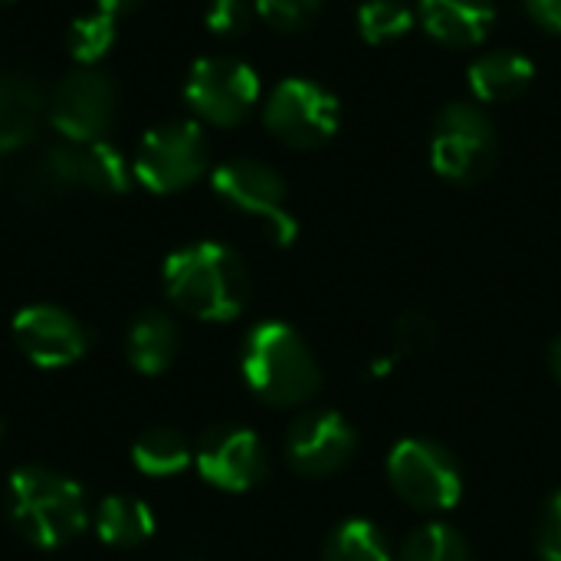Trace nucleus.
Segmentation results:
<instances>
[{
    "label": "nucleus",
    "instance_id": "aec40b11",
    "mask_svg": "<svg viewBox=\"0 0 561 561\" xmlns=\"http://www.w3.org/2000/svg\"><path fill=\"white\" fill-rule=\"evenodd\" d=\"M131 463L145 477H174L194 463V447L191 440L174 431V427H148L135 444H131Z\"/></svg>",
    "mask_w": 561,
    "mask_h": 561
},
{
    "label": "nucleus",
    "instance_id": "423d86ee",
    "mask_svg": "<svg viewBox=\"0 0 561 561\" xmlns=\"http://www.w3.org/2000/svg\"><path fill=\"white\" fill-rule=\"evenodd\" d=\"M500 154L496 128L480 105L450 102L434 125L431 138V161L434 171L454 184H477L483 181Z\"/></svg>",
    "mask_w": 561,
    "mask_h": 561
},
{
    "label": "nucleus",
    "instance_id": "f257e3e1",
    "mask_svg": "<svg viewBox=\"0 0 561 561\" xmlns=\"http://www.w3.org/2000/svg\"><path fill=\"white\" fill-rule=\"evenodd\" d=\"M168 299L201 322H230L250 302V273L224 243H191L164 260Z\"/></svg>",
    "mask_w": 561,
    "mask_h": 561
},
{
    "label": "nucleus",
    "instance_id": "f3484780",
    "mask_svg": "<svg viewBox=\"0 0 561 561\" xmlns=\"http://www.w3.org/2000/svg\"><path fill=\"white\" fill-rule=\"evenodd\" d=\"M43 118V92L20 72H0V151L23 148Z\"/></svg>",
    "mask_w": 561,
    "mask_h": 561
},
{
    "label": "nucleus",
    "instance_id": "412c9836",
    "mask_svg": "<svg viewBox=\"0 0 561 561\" xmlns=\"http://www.w3.org/2000/svg\"><path fill=\"white\" fill-rule=\"evenodd\" d=\"M322 561H398L385 533L368 523V519H348L342 523L325 549H322Z\"/></svg>",
    "mask_w": 561,
    "mask_h": 561
},
{
    "label": "nucleus",
    "instance_id": "6ab92c4d",
    "mask_svg": "<svg viewBox=\"0 0 561 561\" xmlns=\"http://www.w3.org/2000/svg\"><path fill=\"white\" fill-rule=\"evenodd\" d=\"M536 66L516 49H496L470 66V89L480 102H510L526 92Z\"/></svg>",
    "mask_w": 561,
    "mask_h": 561
},
{
    "label": "nucleus",
    "instance_id": "bb28decb",
    "mask_svg": "<svg viewBox=\"0 0 561 561\" xmlns=\"http://www.w3.org/2000/svg\"><path fill=\"white\" fill-rule=\"evenodd\" d=\"M256 3L253 0H210L207 7V26L217 36H240L250 30Z\"/></svg>",
    "mask_w": 561,
    "mask_h": 561
},
{
    "label": "nucleus",
    "instance_id": "9d476101",
    "mask_svg": "<svg viewBox=\"0 0 561 561\" xmlns=\"http://www.w3.org/2000/svg\"><path fill=\"white\" fill-rule=\"evenodd\" d=\"M184 99L197 112V118H204L210 125H237L256 105L260 79L240 59L207 56V59L194 62L187 85H184Z\"/></svg>",
    "mask_w": 561,
    "mask_h": 561
},
{
    "label": "nucleus",
    "instance_id": "f03ea898",
    "mask_svg": "<svg viewBox=\"0 0 561 561\" xmlns=\"http://www.w3.org/2000/svg\"><path fill=\"white\" fill-rule=\"evenodd\" d=\"M7 516L36 549H62L92 519L82 486L49 467H20L7 480Z\"/></svg>",
    "mask_w": 561,
    "mask_h": 561
},
{
    "label": "nucleus",
    "instance_id": "6e6552de",
    "mask_svg": "<svg viewBox=\"0 0 561 561\" xmlns=\"http://www.w3.org/2000/svg\"><path fill=\"white\" fill-rule=\"evenodd\" d=\"M210 145L197 122H164L151 128L135 151V178L154 194L191 187L207 171Z\"/></svg>",
    "mask_w": 561,
    "mask_h": 561
},
{
    "label": "nucleus",
    "instance_id": "dca6fc26",
    "mask_svg": "<svg viewBox=\"0 0 561 561\" xmlns=\"http://www.w3.org/2000/svg\"><path fill=\"white\" fill-rule=\"evenodd\" d=\"M178 352H181V335H178V325L171 316L148 309L131 322L128 339H125V355L135 371L154 378L174 365Z\"/></svg>",
    "mask_w": 561,
    "mask_h": 561
},
{
    "label": "nucleus",
    "instance_id": "cd10ccee",
    "mask_svg": "<svg viewBox=\"0 0 561 561\" xmlns=\"http://www.w3.org/2000/svg\"><path fill=\"white\" fill-rule=\"evenodd\" d=\"M536 546L542 561H561V490L549 496L539 526H536Z\"/></svg>",
    "mask_w": 561,
    "mask_h": 561
},
{
    "label": "nucleus",
    "instance_id": "0eeeda50",
    "mask_svg": "<svg viewBox=\"0 0 561 561\" xmlns=\"http://www.w3.org/2000/svg\"><path fill=\"white\" fill-rule=\"evenodd\" d=\"M210 184L224 204L247 217H256L276 247H289L296 240L299 224L286 207V184L270 164L253 158H233L214 171Z\"/></svg>",
    "mask_w": 561,
    "mask_h": 561
},
{
    "label": "nucleus",
    "instance_id": "ddd939ff",
    "mask_svg": "<svg viewBox=\"0 0 561 561\" xmlns=\"http://www.w3.org/2000/svg\"><path fill=\"white\" fill-rule=\"evenodd\" d=\"M13 342L36 368L76 365L89 348L85 325L59 306L20 309L13 316Z\"/></svg>",
    "mask_w": 561,
    "mask_h": 561
},
{
    "label": "nucleus",
    "instance_id": "7c9ffc66",
    "mask_svg": "<svg viewBox=\"0 0 561 561\" xmlns=\"http://www.w3.org/2000/svg\"><path fill=\"white\" fill-rule=\"evenodd\" d=\"M549 362H552V371H556V378L561 381V339L552 345V352H549Z\"/></svg>",
    "mask_w": 561,
    "mask_h": 561
},
{
    "label": "nucleus",
    "instance_id": "b1692460",
    "mask_svg": "<svg viewBox=\"0 0 561 561\" xmlns=\"http://www.w3.org/2000/svg\"><path fill=\"white\" fill-rule=\"evenodd\" d=\"M414 26V13L401 0H368L358 10V30L368 43H388Z\"/></svg>",
    "mask_w": 561,
    "mask_h": 561
},
{
    "label": "nucleus",
    "instance_id": "393cba45",
    "mask_svg": "<svg viewBox=\"0 0 561 561\" xmlns=\"http://www.w3.org/2000/svg\"><path fill=\"white\" fill-rule=\"evenodd\" d=\"M434 345H437V322L427 312L411 309L394 322V348H391L394 358L421 355V352H431Z\"/></svg>",
    "mask_w": 561,
    "mask_h": 561
},
{
    "label": "nucleus",
    "instance_id": "4be33fe9",
    "mask_svg": "<svg viewBox=\"0 0 561 561\" xmlns=\"http://www.w3.org/2000/svg\"><path fill=\"white\" fill-rule=\"evenodd\" d=\"M398 561H473V552L454 526L431 523L408 536Z\"/></svg>",
    "mask_w": 561,
    "mask_h": 561
},
{
    "label": "nucleus",
    "instance_id": "4468645a",
    "mask_svg": "<svg viewBox=\"0 0 561 561\" xmlns=\"http://www.w3.org/2000/svg\"><path fill=\"white\" fill-rule=\"evenodd\" d=\"M355 454V431L339 411H309L286 434L289 467L302 477H335Z\"/></svg>",
    "mask_w": 561,
    "mask_h": 561
},
{
    "label": "nucleus",
    "instance_id": "c85d7f7f",
    "mask_svg": "<svg viewBox=\"0 0 561 561\" xmlns=\"http://www.w3.org/2000/svg\"><path fill=\"white\" fill-rule=\"evenodd\" d=\"M526 10L542 23L549 33H561V0H526Z\"/></svg>",
    "mask_w": 561,
    "mask_h": 561
},
{
    "label": "nucleus",
    "instance_id": "5701e85b",
    "mask_svg": "<svg viewBox=\"0 0 561 561\" xmlns=\"http://www.w3.org/2000/svg\"><path fill=\"white\" fill-rule=\"evenodd\" d=\"M69 53L79 59V62H99L112 43H115V16L105 13V10H95L89 16H79L69 23Z\"/></svg>",
    "mask_w": 561,
    "mask_h": 561
},
{
    "label": "nucleus",
    "instance_id": "9b49d317",
    "mask_svg": "<svg viewBox=\"0 0 561 561\" xmlns=\"http://www.w3.org/2000/svg\"><path fill=\"white\" fill-rule=\"evenodd\" d=\"M194 467L210 486L224 493H247L266 477V447L250 427L217 424L194 444Z\"/></svg>",
    "mask_w": 561,
    "mask_h": 561
},
{
    "label": "nucleus",
    "instance_id": "a211bd4d",
    "mask_svg": "<svg viewBox=\"0 0 561 561\" xmlns=\"http://www.w3.org/2000/svg\"><path fill=\"white\" fill-rule=\"evenodd\" d=\"M92 526H95V536L112 546V549H135V546H145L151 536H154V513L148 510L145 500L138 496H128V493H115V496H105L95 513H92Z\"/></svg>",
    "mask_w": 561,
    "mask_h": 561
},
{
    "label": "nucleus",
    "instance_id": "1a4fd4ad",
    "mask_svg": "<svg viewBox=\"0 0 561 561\" xmlns=\"http://www.w3.org/2000/svg\"><path fill=\"white\" fill-rule=\"evenodd\" d=\"M339 99L309 79H283L266 102V128L289 148H319L339 128Z\"/></svg>",
    "mask_w": 561,
    "mask_h": 561
},
{
    "label": "nucleus",
    "instance_id": "2eb2a0df",
    "mask_svg": "<svg viewBox=\"0 0 561 561\" xmlns=\"http://www.w3.org/2000/svg\"><path fill=\"white\" fill-rule=\"evenodd\" d=\"M424 30L454 49H467L486 39L496 23L493 0H421Z\"/></svg>",
    "mask_w": 561,
    "mask_h": 561
},
{
    "label": "nucleus",
    "instance_id": "39448f33",
    "mask_svg": "<svg viewBox=\"0 0 561 561\" xmlns=\"http://www.w3.org/2000/svg\"><path fill=\"white\" fill-rule=\"evenodd\" d=\"M388 480L408 506L424 513L454 510L463 496V473L457 457L444 444L424 437H408L391 447Z\"/></svg>",
    "mask_w": 561,
    "mask_h": 561
},
{
    "label": "nucleus",
    "instance_id": "20e7f679",
    "mask_svg": "<svg viewBox=\"0 0 561 561\" xmlns=\"http://www.w3.org/2000/svg\"><path fill=\"white\" fill-rule=\"evenodd\" d=\"M69 191L92 194H125L128 164L115 145L105 138L95 141H59L26 164L20 174V194L30 204H49Z\"/></svg>",
    "mask_w": 561,
    "mask_h": 561
},
{
    "label": "nucleus",
    "instance_id": "a878e982",
    "mask_svg": "<svg viewBox=\"0 0 561 561\" xmlns=\"http://www.w3.org/2000/svg\"><path fill=\"white\" fill-rule=\"evenodd\" d=\"M322 10V0H256V13L276 26V30H286V33H296V30H306Z\"/></svg>",
    "mask_w": 561,
    "mask_h": 561
},
{
    "label": "nucleus",
    "instance_id": "2f4dec72",
    "mask_svg": "<svg viewBox=\"0 0 561 561\" xmlns=\"http://www.w3.org/2000/svg\"><path fill=\"white\" fill-rule=\"evenodd\" d=\"M178 561H204V559H178Z\"/></svg>",
    "mask_w": 561,
    "mask_h": 561
},
{
    "label": "nucleus",
    "instance_id": "c756f323",
    "mask_svg": "<svg viewBox=\"0 0 561 561\" xmlns=\"http://www.w3.org/2000/svg\"><path fill=\"white\" fill-rule=\"evenodd\" d=\"M131 3H135V0H99V10H105V13H112V16H115V13L128 10Z\"/></svg>",
    "mask_w": 561,
    "mask_h": 561
},
{
    "label": "nucleus",
    "instance_id": "7ed1b4c3",
    "mask_svg": "<svg viewBox=\"0 0 561 561\" xmlns=\"http://www.w3.org/2000/svg\"><path fill=\"white\" fill-rule=\"evenodd\" d=\"M243 381L256 398L276 408L306 404L322 388V368L309 342L286 322H260L240 348Z\"/></svg>",
    "mask_w": 561,
    "mask_h": 561
},
{
    "label": "nucleus",
    "instance_id": "f8f14e48",
    "mask_svg": "<svg viewBox=\"0 0 561 561\" xmlns=\"http://www.w3.org/2000/svg\"><path fill=\"white\" fill-rule=\"evenodd\" d=\"M115 85L108 76L82 69L66 76L49 99V122L66 141H95L105 138L115 118Z\"/></svg>",
    "mask_w": 561,
    "mask_h": 561
}]
</instances>
